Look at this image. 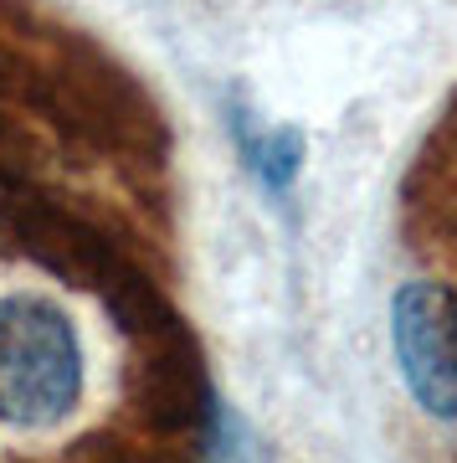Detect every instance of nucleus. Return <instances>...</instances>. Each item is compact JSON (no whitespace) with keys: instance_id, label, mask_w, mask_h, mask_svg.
Instances as JSON below:
<instances>
[{"instance_id":"f257e3e1","label":"nucleus","mask_w":457,"mask_h":463,"mask_svg":"<svg viewBox=\"0 0 457 463\" xmlns=\"http://www.w3.org/2000/svg\"><path fill=\"white\" fill-rule=\"evenodd\" d=\"M78 325L47 294H0V422L51 428L82 397Z\"/></svg>"},{"instance_id":"f03ea898","label":"nucleus","mask_w":457,"mask_h":463,"mask_svg":"<svg viewBox=\"0 0 457 463\" xmlns=\"http://www.w3.org/2000/svg\"><path fill=\"white\" fill-rule=\"evenodd\" d=\"M391 350L411 402L457 422V294L437 279H406L391 298Z\"/></svg>"},{"instance_id":"7ed1b4c3","label":"nucleus","mask_w":457,"mask_h":463,"mask_svg":"<svg viewBox=\"0 0 457 463\" xmlns=\"http://www.w3.org/2000/svg\"><path fill=\"white\" fill-rule=\"evenodd\" d=\"M231 129H237V145H242V155H247V170H252L273 196H283V191L298 181V170H303V134L298 129H257L252 114H242V109L231 118Z\"/></svg>"},{"instance_id":"20e7f679","label":"nucleus","mask_w":457,"mask_h":463,"mask_svg":"<svg viewBox=\"0 0 457 463\" xmlns=\"http://www.w3.org/2000/svg\"><path fill=\"white\" fill-rule=\"evenodd\" d=\"M201 432H206V463H257V448H252L247 428L221 407V402L206 412V428Z\"/></svg>"},{"instance_id":"39448f33","label":"nucleus","mask_w":457,"mask_h":463,"mask_svg":"<svg viewBox=\"0 0 457 463\" xmlns=\"http://www.w3.org/2000/svg\"><path fill=\"white\" fill-rule=\"evenodd\" d=\"M452 294H457V288H452Z\"/></svg>"}]
</instances>
